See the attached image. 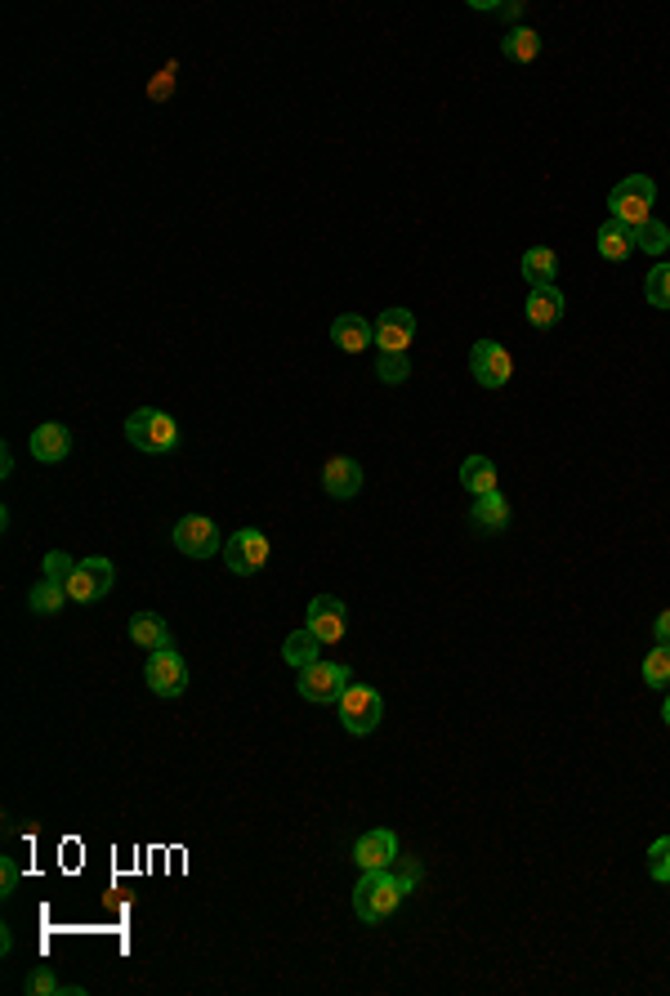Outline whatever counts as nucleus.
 <instances>
[{
  "mask_svg": "<svg viewBox=\"0 0 670 996\" xmlns=\"http://www.w3.org/2000/svg\"><path fill=\"white\" fill-rule=\"evenodd\" d=\"M460 488H465L469 496L501 492V488H496V465H492V456H465V465H460Z\"/></svg>",
  "mask_w": 670,
  "mask_h": 996,
  "instance_id": "obj_22",
  "label": "nucleus"
},
{
  "mask_svg": "<svg viewBox=\"0 0 670 996\" xmlns=\"http://www.w3.org/2000/svg\"><path fill=\"white\" fill-rule=\"evenodd\" d=\"M518 273H523L528 287H554V281H559V255L550 247H533V251H523Z\"/></svg>",
  "mask_w": 670,
  "mask_h": 996,
  "instance_id": "obj_20",
  "label": "nucleus"
},
{
  "mask_svg": "<svg viewBox=\"0 0 670 996\" xmlns=\"http://www.w3.org/2000/svg\"><path fill=\"white\" fill-rule=\"evenodd\" d=\"M635 251H644V255H661V251H670V228H666L661 219L639 224V228H635Z\"/></svg>",
  "mask_w": 670,
  "mask_h": 996,
  "instance_id": "obj_27",
  "label": "nucleus"
},
{
  "mask_svg": "<svg viewBox=\"0 0 670 996\" xmlns=\"http://www.w3.org/2000/svg\"><path fill=\"white\" fill-rule=\"evenodd\" d=\"M10 947H14V934H10V929H0V957H10Z\"/></svg>",
  "mask_w": 670,
  "mask_h": 996,
  "instance_id": "obj_38",
  "label": "nucleus"
},
{
  "mask_svg": "<svg viewBox=\"0 0 670 996\" xmlns=\"http://www.w3.org/2000/svg\"><path fill=\"white\" fill-rule=\"evenodd\" d=\"M318 657H322V644H318V635H313L309 626L282 639V661H286V667H291V671H304V667H313Z\"/></svg>",
  "mask_w": 670,
  "mask_h": 996,
  "instance_id": "obj_23",
  "label": "nucleus"
},
{
  "mask_svg": "<svg viewBox=\"0 0 670 996\" xmlns=\"http://www.w3.org/2000/svg\"><path fill=\"white\" fill-rule=\"evenodd\" d=\"M407 893H411V889H407V880H403L394 867H385V872H362V880L354 885V912H358V921L380 925V921H390V916L403 908Z\"/></svg>",
  "mask_w": 670,
  "mask_h": 996,
  "instance_id": "obj_1",
  "label": "nucleus"
},
{
  "mask_svg": "<svg viewBox=\"0 0 670 996\" xmlns=\"http://www.w3.org/2000/svg\"><path fill=\"white\" fill-rule=\"evenodd\" d=\"M563 313H567V300H563L559 287H533V291H528V322H533L537 331L559 326Z\"/></svg>",
  "mask_w": 670,
  "mask_h": 996,
  "instance_id": "obj_19",
  "label": "nucleus"
},
{
  "mask_svg": "<svg viewBox=\"0 0 670 996\" xmlns=\"http://www.w3.org/2000/svg\"><path fill=\"white\" fill-rule=\"evenodd\" d=\"M599 255H603L608 264L631 260V255H635V228L617 224V219H603V224H599Z\"/></svg>",
  "mask_w": 670,
  "mask_h": 996,
  "instance_id": "obj_21",
  "label": "nucleus"
},
{
  "mask_svg": "<svg viewBox=\"0 0 670 996\" xmlns=\"http://www.w3.org/2000/svg\"><path fill=\"white\" fill-rule=\"evenodd\" d=\"M394 872L407 880V889H416L420 885V859H407V853H398V863H394Z\"/></svg>",
  "mask_w": 670,
  "mask_h": 996,
  "instance_id": "obj_35",
  "label": "nucleus"
},
{
  "mask_svg": "<svg viewBox=\"0 0 670 996\" xmlns=\"http://www.w3.org/2000/svg\"><path fill=\"white\" fill-rule=\"evenodd\" d=\"M63 603H72V599H68V590H63L59 581H50V577H40V581L27 590V608H32L36 616H55V612H63Z\"/></svg>",
  "mask_w": 670,
  "mask_h": 996,
  "instance_id": "obj_25",
  "label": "nucleus"
},
{
  "mask_svg": "<svg viewBox=\"0 0 670 996\" xmlns=\"http://www.w3.org/2000/svg\"><path fill=\"white\" fill-rule=\"evenodd\" d=\"M331 345L340 353H367L375 345V322H367L358 313H340L331 322Z\"/></svg>",
  "mask_w": 670,
  "mask_h": 996,
  "instance_id": "obj_16",
  "label": "nucleus"
},
{
  "mask_svg": "<svg viewBox=\"0 0 670 996\" xmlns=\"http://www.w3.org/2000/svg\"><path fill=\"white\" fill-rule=\"evenodd\" d=\"M300 680H296V688H300V697L304 701H313V706H335L340 701V693L354 684V671L345 667V661H313V667H304V671H296Z\"/></svg>",
  "mask_w": 670,
  "mask_h": 996,
  "instance_id": "obj_4",
  "label": "nucleus"
},
{
  "mask_svg": "<svg viewBox=\"0 0 670 996\" xmlns=\"http://www.w3.org/2000/svg\"><path fill=\"white\" fill-rule=\"evenodd\" d=\"M653 639H657V644H670V608L653 622Z\"/></svg>",
  "mask_w": 670,
  "mask_h": 996,
  "instance_id": "obj_36",
  "label": "nucleus"
},
{
  "mask_svg": "<svg viewBox=\"0 0 670 996\" xmlns=\"http://www.w3.org/2000/svg\"><path fill=\"white\" fill-rule=\"evenodd\" d=\"M661 720H666V729H670V688H666V701H661Z\"/></svg>",
  "mask_w": 670,
  "mask_h": 996,
  "instance_id": "obj_39",
  "label": "nucleus"
},
{
  "mask_svg": "<svg viewBox=\"0 0 670 996\" xmlns=\"http://www.w3.org/2000/svg\"><path fill=\"white\" fill-rule=\"evenodd\" d=\"M322 492L331 501H354L362 492V465L354 456H331L322 465Z\"/></svg>",
  "mask_w": 670,
  "mask_h": 996,
  "instance_id": "obj_14",
  "label": "nucleus"
},
{
  "mask_svg": "<svg viewBox=\"0 0 670 996\" xmlns=\"http://www.w3.org/2000/svg\"><path fill=\"white\" fill-rule=\"evenodd\" d=\"M653 206H657V183L648 175H631L621 179L612 193H608V215L626 228H639L653 219Z\"/></svg>",
  "mask_w": 670,
  "mask_h": 996,
  "instance_id": "obj_3",
  "label": "nucleus"
},
{
  "mask_svg": "<svg viewBox=\"0 0 670 996\" xmlns=\"http://www.w3.org/2000/svg\"><path fill=\"white\" fill-rule=\"evenodd\" d=\"M112 581H117V567H112V559H81L76 563V573L68 577V599L72 603H99L108 590H112Z\"/></svg>",
  "mask_w": 670,
  "mask_h": 996,
  "instance_id": "obj_9",
  "label": "nucleus"
},
{
  "mask_svg": "<svg viewBox=\"0 0 670 996\" xmlns=\"http://www.w3.org/2000/svg\"><path fill=\"white\" fill-rule=\"evenodd\" d=\"M40 573L50 577V581H59V586H68V577L76 573V559H68L63 550H50V554H45V563H40Z\"/></svg>",
  "mask_w": 670,
  "mask_h": 996,
  "instance_id": "obj_31",
  "label": "nucleus"
},
{
  "mask_svg": "<svg viewBox=\"0 0 670 996\" xmlns=\"http://www.w3.org/2000/svg\"><path fill=\"white\" fill-rule=\"evenodd\" d=\"M644 296H648L653 309H670V264H657L644 277Z\"/></svg>",
  "mask_w": 670,
  "mask_h": 996,
  "instance_id": "obj_28",
  "label": "nucleus"
},
{
  "mask_svg": "<svg viewBox=\"0 0 670 996\" xmlns=\"http://www.w3.org/2000/svg\"><path fill=\"white\" fill-rule=\"evenodd\" d=\"M27 452H32L40 465H63L68 452H72V430H68V424H59V420H45L40 430H32Z\"/></svg>",
  "mask_w": 670,
  "mask_h": 996,
  "instance_id": "obj_15",
  "label": "nucleus"
},
{
  "mask_svg": "<svg viewBox=\"0 0 670 996\" xmlns=\"http://www.w3.org/2000/svg\"><path fill=\"white\" fill-rule=\"evenodd\" d=\"M648 876L657 885H670V836H661V840L648 844Z\"/></svg>",
  "mask_w": 670,
  "mask_h": 996,
  "instance_id": "obj_29",
  "label": "nucleus"
},
{
  "mask_svg": "<svg viewBox=\"0 0 670 996\" xmlns=\"http://www.w3.org/2000/svg\"><path fill=\"white\" fill-rule=\"evenodd\" d=\"M170 541H175V550L188 554V559L224 554V537H219V528H215V518H206V514H183L179 524H175V532H170Z\"/></svg>",
  "mask_w": 670,
  "mask_h": 996,
  "instance_id": "obj_7",
  "label": "nucleus"
},
{
  "mask_svg": "<svg viewBox=\"0 0 670 996\" xmlns=\"http://www.w3.org/2000/svg\"><path fill=\"white\" fill-rule=\"evenodd\" d=\"M335 706H340V724L354 737L375 733V724L385 720V697H380V688H371V684H349Z\"/></svg>",
  "mask_w": 670,
  "mask_h": 996,
  "instance_id": "obj_5",
  "label": "nucleus"
},
{
  "mask_svg": "<svg viewBox=\"0 0 670 996\" xmlns=\"http://www.w3.org/2000/svg\"><path fill=\"white\" fill-rule=\"evenodd\" d=\"M0 473H5V479H10V473H14V456H10V447H5V452H0Z\"/></svg>",
  "mask_w": 670,
  "mask_h": 996,
  "instance_id": "obj_37",
  "label": "nucleus"
},
{
  "mask_svg": "<svg viewBox=\"0 0 670 996\" xmlns=\"http://www.w3.org/2000/svg\"><path fill=\"white\" fill-rule=\"evenodd\" d=\"M398 836L390 831V827H375V831H362L358 840H354V863H358V872H385V867H394L398 863Z\"/></svg>",
  "mask_w": 670,
  "mask_h": 996,
  "instance_id": "obj_12",
  "label": "nucleus"
},
{
  "mask_svg": "<svg viewBox=\"0 0 670 996\" xmlns=\"http://www.w3.org/2000/svg\"><path fill=\"white\" fill-rule=\"evenodd\" d=\"M375 375L385 385H403L407 375H411V362L407 358H375Z\"/></svg>",
  "mask_w": 670,
  "mask_h": 996,
  "instance_id": "obj_32",
  "label": "nucleus"
},
{
  "mask_svg": "<svg viewBox=\"0 0 670 996\" xmlns=\"http://www.w3.org/2000/svg\"><path fill=\"white\" fill-rule=\"evenodd\" d=\"M510 518H514V509H510V501L501 492H488V496H478L469 505V528L483 532V537H501L510 528Z\"/></svg>",
  "mask_w": 670,
  "mask_h": 996,
  "instance_id": "obj_17",
  "label": "nucleus"
},
{
  "mask_svg": "<svg viewBox=\"0 0 670 996\" xmlns=\"http://www.w3.org/2000/svg\"><path fill=\"white\" fill-rule=\"evenodd\" d=\"M268 554H273V541L260 528H242V532H232L224 541V563H228V573H237V577H255L260 567L268 563Z\"/></svg>",
  "mask_w": 670,
  "mask_h": 996,
  "instance_id": "obj_8",
  "label": "nucleus"
},
{
  "mask_svg": "<svg viewBox=\"0 0 670 996\" xmlns=\"http://www.w3.org/2000/svg\"><path fill=\"white\" fill-rule=\"evenodd\" d=\"M304 626L318 635V644H340L349 635V608L335 595H318L309 603V622Z\"/></svg>",
  "mask_w": 670,
  "mask_h": 996,
  "instance_id": "obj_13",
  "label": "nucleus"
},
{
  "mask_svg": "<svg viewBox=\"0 0 670 996\" xmlns=\"http://www.w3.org/2000/svg\"><path fill=\"white\" fill-rule=\"evenodd\" d=\"M639 671H644L648 688H670V644H653Z\"/></svg>",
  "mask_w": 670,
  "mask_h": 996,
  "instance_id": "obj_26",
  "label": "nucleus"
},
{
  "mask_svg": "<svg viewBox=\"0 0 670 996\" xmlns=\"http://www.w3.org/2000/svg\"><path fill=\"white\" fill-rule=\"evenodd\" d=\"M19 889V863L14 859H0V898H10Z\"/></svg>",
  "mask_w": 670,
  "mask_h": 996,
  "instance_id": "obj_34",
  "label": "nucleus"
},
{
  "mask_svg": "<svg viewBox=\"0 0 670 996\" xmlns=\"http://www.w3.org/2000/svg\"><path fill=\"white\" fill-rule=\"evenodd\" d=\"M68 987L55 979V970L50 965H36L32 970V979H27V996H63Z\"/></svg>",
  "mask_w": 670,
  "mask_h": 996,
  "instance_id": "obj_30",
  "label": "nucleus"
},
{
  "mask_svg": "<svg viewBox=\"0 0 670 996\" xmlns=\"http://www.w3.org/2000/svg\"><path fill=\"white\" fill-rule=\"evenodd\" d=\"M416 340V313L411 309H385L375 317V349L380 358H407Z\"/></svg>",
  "mask_w": 670,
  "mask_h": 996,
  "instance_id": "obj_11",
  "label": "nucleus"
},
{
  "mask_svg": "<svg viewBox=\"0 0 670 996\" xmlns=\"http://www.w3.org/2000/svg\"><path fill=\"white\" fill-rule=\"evenodd\" d=\"M469 375H474V385L478 389H505L510 385V375H514V358L501 340H478L469 349Z\"/></svg>",
  "mask_w": 670,
  "mask_h": 996,
  "instance_id": "obj_6",
  "label": "nucleus"
},
{
  "mask_svg": "<svg viewBox=\"0 0 670 996\" xmlns=\"http://www.w3.org/2000/svg\"><path fill=\"white\" fill-rule=\"evenodd\" d=\"M143 680H148V688L157 697H179L188 688V661L175 652V644L157 648V652H148V661H143Z\"/></svg>",
  "mask_w": 670,
  "mask_h": 996,
  "instance_id": "obj_10",
  "label": "nucleus"
},
{
  "mask_svg": "<svg viewBox=\"0 0 670 996\" xmlns=\"http://www.w3.org/2000/svg\"><path fill=\"white\" fill-rule=\"evenodd\" d=\"M501 55H505L510 63H537V55H541V32H533V27H510V32L501 36Z\"/></svg>",
  "mask_w": 670,
  "mask_h": 996,
  "instance_id": "obj_24",
  "label": "nucleus"
},
{
  "mask_svg": "<svg viewBox=\"0 0 670 996\" xmlns=\"http://www.w3.org/2000/svg\"><path fill=\"white\" fill-rule=\"evenodd\" d=\"M130 644L143 648V652H157V648H170V626L161 612H134L130 616Z\"/></svg>",
  "mask_w": 670,
  "mask_h": 996,
  "instance_id": "obj_18",
  "label": "nucleus"
},
{
  "mask_svg": "<svg viewBox=\"0 0 670 996\" xmlns=\"http://www.w3.org/2000/svg\"><path fill=\"white\" fill-rule=\"evenodd\" d=\"M148 94H153V99H170V94H175V63H170V68H161V72L153 76Z\"/></svg>",
  "mask_w": 670,
  "mask_h": 996,
  "instance_id": "obj_33",
  "label": "nucleus"
},
{
  "mask_svg": "<svg viewBox=\"0 0 670 996\" xmlns=\"http://www.w3.org/2000/svg\"><path fill=\"white\" fill-rule=\"evenodd\" d=\"M125 443L148 456H166L179 447V424H175V416H166L157 407H139L125 416Z\"/></svg>",
  "mask_w": 670,
  "mask_h": 996,
  "instance_id": "obj_2",
  "label": "nucleus"
}]
</instances>
